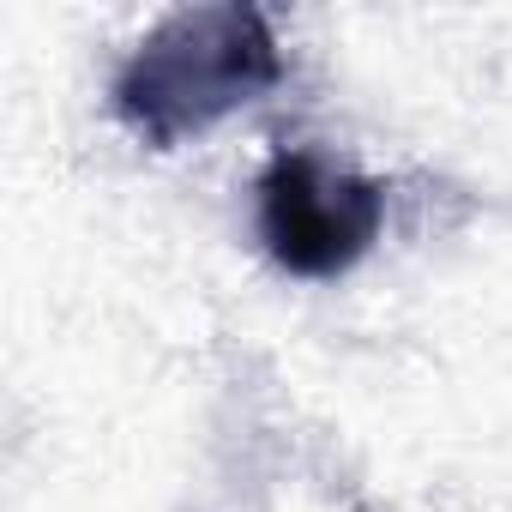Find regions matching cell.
Returning a JSON list of instances; mask_svg holds the SVG:
<instances>
[{
  "instance_id": "cell-1",
  "label": "cell",
  "mask_w": 512,
  "mask_h": 512,
  "mask_svg": "<svg viewBox=\"0 0 512 512\" xmlns=\"http://www.w3.org/2000/svg\"><path fill=\"white\" fill-rule=\"evenodd\" d=\"M284 79L278 37L260 7H181L169 13L115 73L109 97L115 115L151 139L175 145L187 133H205L229 109L253 103Z\"/></svg>"
},
{
  "instance_id": "cell-2",
  "label": "cell",
  "mask_w": 512,
  "mask_h": 512,
  "mask_svg": "<svg viewBox=\"0 0 512 512\" xmlns=\"http://www.w3.org/2000/svg\"><path fill=\"white\" fill-rule=\"evenodd\" d=\"M386 187L338 175L308 151H278L260 175V241L290 278H338L374 247Z\"/></svg>"
}]
</instances>
